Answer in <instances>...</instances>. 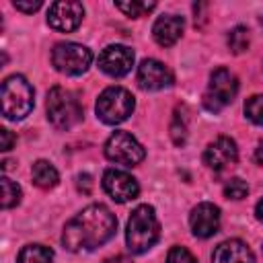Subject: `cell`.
I'll use <instances>...</instances> for the list:
<instances>
[{"mask_svg": "<svg viewBox=\"0 0 263 263\" xmlns=\"http://www.w3.org/2000/svg\"><path fill=\"white\" fill-rule=\"evenodd\" d=\"M115 230H117L115 214L103 203H92L86 205L82 212H78L64 226L62 242L72 253L95 251L97 247L105 245L115 234Z\"/></svg>", "mask_w": 263, "mask_h": 263, "instance_id": "1", "label": "cell"}, {"mask_svg": "<svg viewBox=\"0 0 263 263\" xmlns=\"http://www.w3.org/2000/svg\"><path fill=\"white\" fill-rule=\"evenodd\" d=\"M160 236V222L152 205H138L125 226V242L134 255H142L156 245Z\"/></svg>", "mask_w": 263, "mask_h": 263, "instance_id": "2", "label": "cell"}, {"mask_svg": "<svg viewBox=\"0 0 263 263\" xmlns=\"http://www.w3.org/2000/svg\"><path fill=\"white\" fill-rule=\"evenodd\" d=\"M45 111H47L49 123L62 132L72 129L82 119V107H80L76 95L64 86H53L47 92Z\"/></svg>", "mask_w": 263, "mask_h": 263, "instance_id": "3", "label": "cell"}, {"mask_svg": "<svg viewBox=\"0 0 263 263\" xmlns=\"http://www.w3.org/2000/svg\"><path fill=\"white\" fill-rule=\"evenodd\" d=\"M0 99H2V115L12 121L25 119L31 113L33 103H35L33 86L21 74H12L2 82Z\"/></svg>", "mask_w": 263, "mask_h": 263, "instance_id": "4", "label": "cell"}, {"mask_svg": "<svg viewBox=\"0 0 263 263\" xmlns=\"http://www.w3.org/2000/svg\"><path fill=\"white\" fill-rule=\"evenodd\" d=\"M134 107H136V101H134L132 92L123 86L105 88L99 95L97 105H95L97 117L103 123H109V125H117V123L125 121L134 113Z\"/></svg>", "mask_w": 263, "mask_h": 263, "instance_id": "5", "label": "cell"}, {"mask_svg": "<svg viewBox=\"0 0 263 263\" xmlns=\"http://www.w3.org/2000/svg\"><path fill=\"white\" fill-rule=\"evenodd\" d=\"M92 62V53L86 45L74 43V41H66V43H58L51 51V64L55 66L58 72L68 74V76H80L88 70Z\"/></svg>", "mask_w": 263, "mask_h": 263, "instance_id": "6", "label": "cell"}, {"mask_svg": "<svg viewBox=\"0 0 263 263\" xmlns=\"http://www.w3.org/2000/svg\"><path fill=\"white\" fill-rule=\"evenodd\" d=\"M105 156L111 162H117V164H123V166H136L144 160L146 150L132 134L115 132L105 142Z\"/></svg>", "mask_w": 263, "mask_h": 263, "instance_id": "7", "label": "cell"}, {"mask_svg": "<svg viewBox=\"0 0 263 263\" xmlns=\"http://www.w3.org/2000/svg\"><path fill=\"white\" fill-rule=\"evenodd\" d=\"M236 92H238V78L230 70L218 68L210 76V86L203 97V103L210 111H220L222 107L232 103Z\"/></svg>", "mask_w": 263, "mask_h": 263, "instance_id": "8", "label": "cell"}, {"mask_svg": "<svg viewBox=\"0 0 263 263\" xmlns=\"http://www.w3.org/2000/svg\"><path fill=\"white\" fill-rule=\"evenodd\" d=\"M82 16H84V8L80 2L60 0V2H53L47 10V25L55 31L70 33L78 29V25L82 23Z\"/></svg>", "mask_w": 263, "mask_h": 263, "instance_id": "9", "label": "cell"}, {"mask_svg": "<svg viewBox=\"0 0 263 263\" xmlns=\"http://www.w3.org/2000/svg\"><path fill=\"white\" fill-rule=\"evenodd\" d=\"M103 189L105 193L117 201V203H125L138 197L140 193V185L138 181L125 173V171H117V168H107L103 175Z\"/></svg>", "mask_w": 263, "mask_h": 263, "instance_id": "10", "label": "cell"}, {"mask_svg": "<svg viewBox=\"0 0 263 263\" xmlns=\"http://www.w3.org/2000/svg\"><path fill=\"white\" fill-rule=\"evenodd\" d=\"M134 66V51L127 45H107L101 53H99V68L113 76V78H121L125 76Z\"/></svg>", "mask_w": 263, "mask_h": 263, "instance_id": "11", "label": "cell"}, {"mask_svg": "<svg viewBox=\"0 0 263 263\" xmlns=\"http://www.w3.org/2000/svg\"><path fill=\"white\" fill-rule=\"evenodd\" d=\"M238 160V148L234 144L232 138L228 136H220L214 142L208 144L205 152H203V162L212 168V171H224L230 168L232 164H236Z\"/></svg>", "mask_w": 263, "mask_h": 263, "instance_id": "12", "label": "cell"}, {"mask_svg": "<svg viewBox=\"0 0 263 263\" xmlns=\"http://www.w3.org/2000/svg\"><path fill=\"white\" fill-rule=\"evenodd\" d=\"M189 226L197 238L214 236L220 228V208L210 201L197 203L189 214Z\"/></svg>", "mask_w": 263, "mask_h": 263, "instance_id": "13", "label": "cell"}, {"mask_svg": "<svg viewBox=\"0 0 263 263\" xmlns=\"http://www.w3.org/2000/svg\"><path fill=\"white\" fill-rule=\"evenodd\" d=\"M173 80H175V76H173L171 68L158 60L148 58L138 66V84L144 90H162V88L171 86Z\"/></svg>", "mask_w": 263, "mask_h": 263, "instance_id": "14", "label": "cell"}, {"mask_svg": "<svg viewBox=\"0 0 263 263\" xmlns=\"http://www.w3.org/2000/svg\"><path fill=\"white\" fill-rule=\"evenodd\" d=\"M183 29H185V21L183 16H177V14H162L154 21L152 25V37L158 45L162 47H171L175 45L181 35H183Z\"/></svg>", "mask_w": 263, "mask_h": 263, "instance_id": "15", "label": "cell"}, {"mask_svg": "<svg viewBox=\"0 0 263 263\" xmlns=\"http://www.w3.org/2000/svg\"><path fill=\"white\" fill-rule=\"evenodd\" d=\"M212 263H255L253 251L238 238H230L220 242L214 249Z\"/></svg>", "mask_w": 263, "mask_h": 263, "instance_id": "16", "label": "cell"}, {"mask_svg": "<svg viewBox=\"0 0 263 263\" xmlns=\"http://www.w3.org/2000/svg\"><path fill=\"white\" fill-rule=\"evenodd\" d=\"M31 177H33V183L41 189H53L60 181V175H58L55 166L47 160H37L31 166Z\"/></svg>", "mask_w": 263, "mask_h": 263, "instance_id": "17", "label": "cell"}, {"mask_svg": "<svg viewBox=\"0 0 263 263\" xmlns=\"http://www.w3.org/2000/svg\"><path fill=\"white\" fill-rule=\"evenodd\" d=\"M16 263H53V251L43 245H27L18 251Z\"/></svg>", "mask_w": 263, "mask_h": 263, "instance_id": "18", "label": "cell"}, {"mask_svg": "<svg viewBox=\"0 0 263 263\" xmlns=\"http://www.w3.org/2000/svg\"><path fill=\"white\" fill-rule=\"evenodd\" d=\"M0 181H2V208L10 210L21 201V187L8 177H2Z\"/></svg>", "mask_w": 263, "mask_h": 263, "instance_id": "19", "label": "cell"}, {"mask_svg": "<svg viewBox=\"0 0 263 263\" xmlns=\"http://www.w3.org/2000/svg\"><path fill=\"white\" fill-rule=\"evenodd\" d=\"M228 47L232 53H242L249 49V31L247 27H234L230 33H228Z\"/></svg>", "mask_w": 263, "mask_h": 263, "instance_id": "20", "label": "cell"}, {"mask_svg": "<svg viewBox=\"0 0 263 263\" xmlns=\"http://www.w3.org/2000/svg\"><path fill=\"white\" fill-rule=\"evenodd\" d=\"M154 2H117L115 8L121 10L125 16L129 18H138V16H144L148 14L150 10H154Z\"/></svg>", "mask_w": 263, "mask_h": 263, "instance_id": "21", "label": "cell"}, {"mask_svg": "<svg viewBox=\"0 0 263 263\" xmlns=\"http://www.w3.org/2000/svg\"><path fill=\"white\" fill-rule=\"evenodd\" d=\"M245 115L253 123L263 125V95H253L245 101Z\"/></svg>", "mask_w": 263, "mask_h": 263, "instance_id": "22", "label": "cell"}, {"mask_svg": "<svg viewBox=\"0 0 263 263\" xmlns=\"http://www.w3.org/2000/svg\"><path fill=\"white\" fill-rule=\"evenodd\" d=\"M247 193H249V187H247V183H245L242 179H238V177L230 179V181L224 185V195H226L228 199H242V197H247Z\"/></svg>", "mask_w": 263, "mask_h": 263, "instance_id": "23", "label": "cell"}, {"mask_svg": "<svg viewBox=\"0 0 263 263\" xmlns=\"http://www.w3.org/2000/svg\"><path fill=\"white\" fill-rule=\"evenodd\" d=\"M166 263H197V261L185 247H173L166 255Z\"/></svg>", "mask_w": 263, "mask_h": 263, "instance_id": "24", "label": "cell"}, {"mask_svg": "<svg viewBox=\"0 0 263 263\" xmlns=\"http://www.w3.org/2000/svg\"><path fill=\"white\" fill-rule=\"evenodd\" d=\"M12 4H14V8L21 10V12H35V10L41 8V0H29V2H25V0H14Z\"/></svg>", "mask_w": 263, "mask_h": 263, "instance_id": "25", "label": "cell"}, {"mask_svg": "<svg viewBox=\"0 0 263 263\" xmlns=\"http://www.w3.org/2000/svg\"><path fill=\"white\" fill-rule=\"evenodd\" d=\"M12 144H14V136L8 132V129H0V150L2 152H8L10 148H12Z\"/></svg>", "mask_w": 263, "mask_h": 263, "instance_id": "26", "label": "cell"}, {"mask_svg": "<svg viewBox=\"0 0 263 263\" xmlns=\"http://www.w3.org/2000/svg\"><path fill=\"white\" fill-rule=\"evenodd\" d=\"M103 263H132V259H129V257H125V255H115V257L105 259Z\"/></svg>", "mask_w": 263, "mask_h": 263, "instance_id": "27", "label": "cell"}, {"mask_svg": "<svg viewBox=\"0 0 263 263\" xmlns=\"http://www.w3.org/2000/svg\"><path fill=\"white\" fill-rule=\"evenodd\" d=\"M255 160H257L259 164H263V142H259V146H257V150H255Z\"/></svg>", "mask_w": 263, "mask_h": 263, "instance_id": "28", "label": "cell"}, {"mask_svg": "<svg viewBox=\"0 0 263 263\" xmlns=\"http://www.w3.org/2000/svg\"><path fill=\"white\" fill-rule=\"evenodd\" d=\"M255 216H257V220L263 224V199L257 203V208H255Z\"/></svg>", "mask_w": 263, "mask_h": 263, "instance_id": "29", "label": "cell"}]
</instances>
